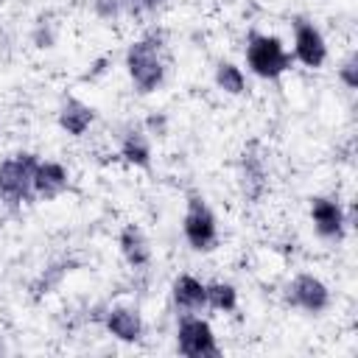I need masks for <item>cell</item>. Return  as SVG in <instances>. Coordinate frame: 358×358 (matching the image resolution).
<instances>
[{"label": "cell", "mask_w": 358, "mask_h": 358, "mask_svg": "<svg viewBox=\"0 0 358 358\" xmlns=\"http://www.w3.org/2000/svg\"><path fill=\"white\" fill-rule=\"evenodd\" d=\"M310 215L322 238H341L344 235V213L333 199H313Z\"/></svg>", "instance_id": "ba28073f"}, {"label": "cell", "mask_w": 358, "mask_h": 358, "mask_svg": "<svg viewBox=\"0 0 358 358\" xmlns=\"http://www.w3.org/2000/svg\"><path fill=\"white\" fill-rule=\"evenodd\" d=\"M39 159L34 154H14L0 162V196L8 201H25L34 193V173Z\"/></svg>", "instance_id": "3957f363"}, {"label": "cell", "mask_w": 358, "mask_h": 358, "mask_svg": "<svg viewBox=\"0 0 358 358\" xmlns=\"http://www.w3.org/2000/svg\"><path fill=\"white\" fill-rule=\"evenodd\" d=\"M131 14H148V11H157L165 0H120Z\"/></svg>", "instance_id": "e0dca14e"}, {"label": "cell", "mask_w": 358, "mask_h": 358, "mask_svg": "<svg viewBox=\"0 0 358 358\" xmlns=\"http://www.w3.org/2000/svg\"><path fill=\"white\" fill-rule=\"evenodd\" d=\"M90 123H92V109L87 106V103H81V101H76V98H70L64 106H62V112H59V126L67 131V134H84L87 129H90Z\"/></svg>", "instance_id": "4fadbf2b"}, {"label": "cell", "mask_w": 358, "mask_h": 358, "mask_svg": "<svg viewBox=\"0 0 358 358\" xmlns=\"http://www.w3.org/2000/svg\"><path fill=\"white\" fill-rule=\"evenodd\" d=\"M207 305H213L218 310H232L238 305V294L229 282H213V285H207Z\"/></svg>", "instance_id": "2e32d148"}, {"label": "cell", "mask_w": 358, "mask_h": 358, "mask_svg": "<svg viewBox=\"0 0 358 358\" xmlns=\"http://www.w3.org/2000/svg\"><path fill=\"white\" fill-rule=\"evenodd\" d=\"M215 84H218L224 92H229V95H241L243 87H246V78H243L241 67H235V64H229V62H221L218 70H215Z\"/></svg>", "instance_id": "9a60e30c"}, {"label": "cell", "mask_w": 358, "mask_h": 358, "mask_svg": "<svg viewBox=\"0 0 358 358\" xmlns=\"http://www.w3.org/2000/svg\"><path fill=\"white\" fill-rule=\"evenodd\" d=\"M120 252H123V257L131 266H145L148 263L151 249H148V241H145L140 227H134V224L123 227V232H120Z\"/></svg>", "instance_id": "8fae6325"}, {"label": "cell", "mask_w": 358, "mask_h": 358, "mask_svg": "<svg viewBox=\"0 0 358 358\" xmlns=\"http://www.w3.org/2000/svg\"><path fill=\"white\" fill-rule=\"evenodd\" d=\"M106 327L120 341H137L143 333V322H140L137 310H131V308H112L106 313Z\"/></svg>", "instance_id": "30bf717a"}, {"label": "cell", "mask_w": 358, "mask_h": 358, "mask_svg": "<svg viewBox=\"0 0 358 358\" xmlns=\"http://www.w3.org/2000/svg\"><path fill=\"white\" fill-rule=\"evenodd\" d=\"M246 62L260 78H277L291 67V56L285 53L282 42L277 36L266 34H252L246 45Z\"/></svg>", "instance_id": "7a4b0ae2"}, {"label": "cell", "mask_w": 358, "mask_h": 358, "mask_svg": "<svg viewBox=\"0 0 358 358\" xmlns=\"http://www.w3.org/2000/svg\"><path fill=\"white\" fill-rule=\"evenodd\" d=\"M185 238L193 249L199 252H210L218 241V227H215V215L210 213V207L204 204V199L190 196L187 201V213H185Z\"/></svg>", "instance_id": "277c9868"}, {"label": "cell", "mask_w": 358, "mask_h": 358, "mask_svg": "<svg viewBox=\"0 0 358 358\" xmlns=\"http://www.w3.org/2000/svg\"><path fill=\"white\" fill-rule=\"evenodd\" d=\"M288 302H294L296 308H305L310 313H319L327 308L330 302V294H327V285L313 277V274H299L291 285H288Z\"/></svg>", "instance_id": "8992f818"}, {"label": "cell", "mask_w": 358, "mask_h": 358, "mask_svg": "<svg viewBox=\"0 0 358 358\" xmlns=\"http://www.w3.org/2000/svg\"><path fill=\"white\" fill-rule=\"evenodd\" d=\"M294 50H296V59L308 67H322V62L327 59V45H324L322 34L308 22H296Z\"/></svg>", "instance_id": "52a82bcc"}, {"label": "cell", "mask_w": 358, "mask_h": 358, "mask_svg": "<svg viewBox=\"0 0 358 358\" xmlns=\"http://www.w3.org/2000/svg\"><path fill=\"white\" fill-rule=\"evenodd\" d=\"M173 299L185 310H199V308L207 305V285H201L196 277L185 274L173 282Z\"/></svg>", "instance_id": "7c38bea8"}, {"label": "cell", "mask_w": 358, "mask_h": 358, "mask_svg": "<svg viewBox=\"0 0 358 358\" xmlns=\"http://www.w3.org/2000/svg\"><path fill=\"white\" fill-rule=\"evenodd\" d=\"M179 352L182 355H190V358H204V355H218V347H215V336L210 330V324L204 319H196V316H187L182 324H179Z\"/></svg>", "instance_id": "5b68a950"}, {"label": "cell", "mask_w": 358, "mask_h": 358, "mask_svg": "<svg viewBox=\"0 0 358 358\" xmlns=\"http://www.w3.org/2000/svg\"><path fill=\"white\" fill-rule=\"evenodd\" d=\"M67 187V171L59 162H39L34 173V193L42 199H56Z\"/></svg>", "instance_id": "9c48e42d"}, {"label": "cell", "mask_w": 358, "mask_h": 358, "mask_svg": "<svg viewBox=\"0 0 358 358\" xmlns=\"http://www.w3.org/2000/svg\"><path fill=\"white\" fill-rule=\"evenodd\" d=\"M120 151H123V157H126L129 162H134V165H148L151 151H148V140H145L143 131H129V134L123 137Z\"/></svg>", "instance_id": "5bb4252c"}, {"label": "cell", "mask_w": 358, "mask_h": 358, "mask_svg": "<svg viewBox=\"0 0 358 358\" xmlns=\"http://www.w3.org/2000/svg\"><path fill=\"white\" fill-rule=\"evenodd\" d=\"M95 11H98L103 20H112V17L120 11V0H95Z\"/></svg>", "instance_id": "d6986e66"}, {"label": "cell", "mask_w": 358, "mask_h": 358, "mask_svg": "<svg viewBox=\"0 0 358 358\" xmlns=\"http://www.w3.org/2000/svg\"><path fill=\"white\" fill-rule=\"evenodd\" d=\"M341 78H344V84H347L350 90L358 87V59H355V56H350V59L341 64Z\"/></svg>", "instance_id": "ac0fdd59"}, {"label": "cell", "mask_w": 358, "mask_h": 358, "mask_svg": "<svg viewBox=\"0 0 358 358\" xmlns=\"http://www.w3.org/2000/svg\"><path fill=\"white\" fill-rule=\"evenodd\" d=\"M126 67H129V76H131V81L140 92H154L162 84V76H165V64H162V56H159V42H154V39L134 42L126 53Z\"/></svg>", "instance_id": "6da1fadb"}]
</instances>
